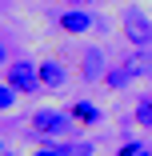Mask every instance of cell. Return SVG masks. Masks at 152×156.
<instances>
[{
  "label": "cell",
  "mask_w": 152,
  "mask_h": 156,
  "mask_svg": "<svg viewBox=\"0 0 152 156\" xmlns=\"http://www.w3.org/2000/svg\"><path fill=\"white\" fill-rule=\"evenodd\" d=\"M140 156H152V152H148V148H144V152H140Z\"/></svg>",
  "instance_id": "2e32d148"
},
{
  "label": "cell",
  "mask_w": 152,
  "mask_h": 156,
  "mask_svg": "<svg viewBox=\"0 0 152 156\" xmlns=\"http://www.w3.org/2000/svg\"><path fill=\"white\" fill-rule=\"evenodd\" d=\"M60 156H92L88 140H60Z\"/></svg>",
  "instance_id": "ba28073f"
},
{
  "label": "cell",
  "mask_w": 152,
  "mask_h": 156,
  "mask_svg": "<svg viewBox=\"0 0 152 156\" xmlns=\"http://www.w3.org/2000/svg\"><path fill=\"white\" fill-rule=\"evenodd\" d=\"M32 156H60V144H40Z\"/></svg>",
  "instance_id": "5bb4252c"
},
{
  "label": "cell",
  "mask_w": 152,
  "mask_h": 156,
  "mask_svg": "<svg viewBox=\"0 0 152 156\" xmlns=\"http://www.w3.org/2000/svg\"><path fill=\"white\" fill-rule=\"evenodd\" d=\"M0 156H4V144H0Z\"/></svg>",
  "instance_id": "e0dca14e"
},
{
  "label": "cell",
  "mask_w": 152,
  "mask_h": 156,
  "mask_svg": "<svg viewBox=\"0 0 152 156\" xmlns=\"http://www.w3.org/2000/svg\"><path fill=\"white\" fill-rule=\"evenodd\" d=\"M0 64H4V44H0Z\"/></svg>",
  "instance_id": "9a60e30c"
},
{
  "label": "cell",
  "mask_w": 152,
  "mask_h": 156,
  "mask_svg": "<svg viewBox=\"0 0 152 156\" xmlns=\"http://www.w3.org/2000/svg\"><path fill=\"white\" fill-rule=\"evenodd\" d=\"M124 68H128L132 76H144V72L152 68V60H148V56H132V60H124Z\"/></svg>",
  "instance_id": "8fae6325"
},
{
  "label": "cell",
  "mask_w": 152,
  "mask_h": 156,
  "mask_svg": "<svg viewBox=\"0 0 152 156\" xmlns=\"http://www.w3.org/2000/svg\"><path fill=\"white\" fill-rule=\"evenodd\" d=\"M140 152H144V144H140V140H128V144H124V148H120L116 156H140Z\"/></svg>",
  "instance_id": "4fadbf2b"
},
{
  "label": "cell",
  "mask_w": 152,
  "mask_h": 156,
  "mask_svg": "<svg viewBox=\"0 0 152 156\" xmlns=\"http://www.w3.org/2000/svg\"><path fill=\"white\" fill-rule=\"evenodd\" d=\"M128 80H132V72H128V68H124V64H120V68H112V72H108V76H104V84H108V88H124V84H128Z\"/></svg>",
  "instance_id": "9c48e42d"
},
{
  "label": "cell",
  "mask_w": 152,
  "mask_h": 156,
  "mask_svg": "<svg viewBox=\"0 0 152 156\" xmlns=\"http://www.w3.org/2000/svg\"><path fill=\"white\" fill-rule=\"evenodd\" d=\"M72 120H80V124H96V120H100V108H96L92 100H76V104H72Z\"/></svg>",
  "instance_id": "52a82bcc"
},
{
  "label": "cell",
  "mask_w": 152,
  "mask_h": 156,
  "mask_svg": "<svg viewBox=\"0 0 152 156\" xmlns=\"http://www.w3.org/2000/svg\"><path fill=\"white\" fill-rule=\"evenodd\" d=\"M60 28H64V32H72V36H80V32H88V28H92V12L72 8V12L60 16Z\"/></svg>",
  "instance_id": "5b68a950"
},
{
  "label": "cell",
  "mask_w": 152,
  "mask_h": 156,
  "mask_svg": "<svg viewBox=\"0 0 152 156\" xmlns=\"http://www.w3.org/2000/svg\"><path fill=\"white\" fill-rule=\"evenodd\" d=\"M32 132L36 136H64V132H72V112H56V108H40V112H32Z\"/></svg>",
  "instance_id": "6da1fadb"
},
{
  "label": "cell",
  "mask_w": 152,
  "mask_h": 156,
  "mask_svg": "<svg viewBox=\"0 0 152 156\" xmlns=\"http://www.w3.org/2000/svg\"><path fill=\"white\" fill-rule=\"evenodd\" d=\"M4 80H8L16 92H36V88H40V72H36V64H28V60H12Z\"/></svg>",
  "instance_id": "3957f363"
},
{
  "label": "cell",
  "mask_w": 152,
  "mask_h": 156,
  "mask_svg": "<svg viewBox=\"0 0 152 156\" xmlns=\"http://www.w3.org/2000/svg\"><path fill=\"white\" fill-rule=\"evenodd\" d=\"M120 28H124V40H132L136 48H148V44H152V20H148L140 8H124Z\"/></svg>",
  "instance_id": "7a4b0ae2"
},
{
  "label": "cell",
  "mask_w": 152,
  "mask_h": 156,
  "mask_svg": "<svg viewBox=\"0 0 152 156\" xmlns=\"http://www.w3.org/2000/svg\"><path fill=\"white\" fill-rule=\"evenodd\" d=\"M12 104H16V88L4 80V84H0V112H8Z\"/></svg>",
  "instance_id": "7c38bea8"
},
{
  "label": "cell",
  "mask_w": 152,
  "mask_h": 156,
  "mask_svg": "<svg viewBox=\"0 0 152 156\" xmlns=\"http://www.w3.org/2000/svg\"><path fill=\"white\" fill-rule=\"evenodd\" d=\"M36 72H40V88H64V80H68V72H64L60 60H40Z\"/></svg>",
  "instance_id": "277c9868"
},
{
  "label": "cell",
  "mask_w": 152,
  "mask_h": 156,
  "mask_svg": "<svg viewBox=\"0 0 152 156\" xmlns=\"http://www.w3.org/2000/svg\"><path fill=\"white\" fill-rule=\"evenodd\" d=\"M136 124H140V128H152V96H144L136 104Z\"/></svg>",
  "instance_id": "30bf717a"
},
{
  "label": "cell",
  "mask_w": 152,
  "mask_h": 156,
  "mask_svg": "<svg viewBox=\"0 0 152 156\" xmlns=\"http://www.w3.org/2000/svg\"><path fill=\"white\" fill-rule=\"evenodd\" d=\"M84 80H104V52L100 48L84 52Z\"/></svg>",
  "instance_id": "8992f818"
}]
</instances>
